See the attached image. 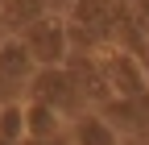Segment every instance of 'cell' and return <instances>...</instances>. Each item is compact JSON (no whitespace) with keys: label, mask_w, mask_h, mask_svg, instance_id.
<instances>
[{"label":"cell","mask_w":149,"mask_h":145,"mask_svg":"<svg viewBox=\"0 0 149 145\" xmlns=\"http://www.w3.org/2000/svg\"><path fill=\"white\" fill-rule=\"evenodd\" d=\"M25 100H37V104L54 108L66 124H70L74 116L91 112V100H87V91H83V83H79V75H74L66 62H62V66H42V70L29 79Z\"/></svg>","instance_id":"6da1fadb"},{"label":"cell","mask_w":149,"mask_h":145,"mask_svg":"<svg viewBox=\"0 0 149 145\" xmlns=\"http://www.w3.org/2000/svg\"><path fill=\"white\" fill-rule=\"evenodd\" d=\"M17 38L25 42V50H29V58H33L37 70H42V66H62L70 58V29H66V21L58 13L37 17V21L25 25Z\"/></svg>","instance_id":"7a4b0ae2"},{"label":"cell","mask_w":149,"mask_h":145,"mask_svg":"<svg viewBox=\"0 0 149 145\" xmlns=\"http://www.w3.org/2000/svg\"><path fill=\"white\" fill-rule=\"evenodd\" d=\"M33 75H37V66L29 58L25 42L21 38H0V104L25 100Z\"/></svg>","instance_id":"3957f363"},{"label":"cell","mask_w":149,"mask_h":145,"mask_svg":"<svg viewBox=\"0 0 149 145\" xmlns=\"http://www.w3.org/2000/svg\"><path fill=\"white\" fill-rule=\"evenodd\" d=\"M95 62H100V75H104V83H108V100H112V96H137V91L149 87V75L141 70L137 54L124 50V46L104 50Z\"/></svg>","instance_id":"277c9868"},{"label":"cell","mask_w":149,"mask_h":145,"mask_svg":"<svg viewBox=\"0 0 149 145\" xmlns=\"http://www.w3.org/2000/svg\"><path fill=\"white\" fill-rule=\"evenodd\" d=\"M95 112L116 129L120 137H149V87L137 96H112Z\"/></svg>","instance_id":"5b68a950"},{"label":"cell","mask_w":149,"mask_h":145,"mask_svg":"<svg viewBox=\"0 0 149 145\" xmlns=\"http://www.w3.org/2000/svg\"><path fill=\"white\" fill-rule=\"evenodd\" d=\"M66 133H70V145H124L120 141V133L112 129V124L91 108V112H83V116H74L70 124H66Z\"/></svg>","instance_id":"8992f818"},{"label":"cell","mask_w":149,"mask_h":145,"mask_svg":"<svg viewBox=\"0 0 149 145\" xmlns=\"http://www.w3.org/2000/svg\"><path fill=\"white\" fill-rule=\"evenodd\" d=\"M58 133H66V120L54 108H46V104L25 100V137L42 141V137H58Z\"/></svg>","instance_id":"52a82bcc"},{"label":"cell","mask_w":149,"mask_h":145,"mask_svg":"<svg viewBox=\"0 0 149 145\" xmlns=\"http://www.w3.org/2000/svg\"><path fill=\"white\" fill-rule=\"evenodd\" d=\"M25 137V100H13V104H0V141L17 145Z\"/></svg>","instance_id":"ba28073f"},{"label":"cell","mask_w":149,"mask_h":145,"mask_svg":"<svg viewBox=\"0 0 149 145\" xmlns=\"http://www.w3.org/2000/svg\"><path fill=\"white\" fill-rule=\"evenodd\" d=\"M74 4H79V0H50V13H58V17H62V13H70Z\"/></svg>","instance_id":"9c48e42d"},{"label":"cell","mask_w":149,"mask_h":145,"mask_svg":"<svg viewBox=\"0 0 149 145\" xmlns=\"http://www.w3.org/2000/svg\"><path fill=\"white\" fill-rule=\"evenodd\" d=\"M0 145H8V141H0Z\"/></svg>","instance_id":"30bf717a"}]
</instances>
